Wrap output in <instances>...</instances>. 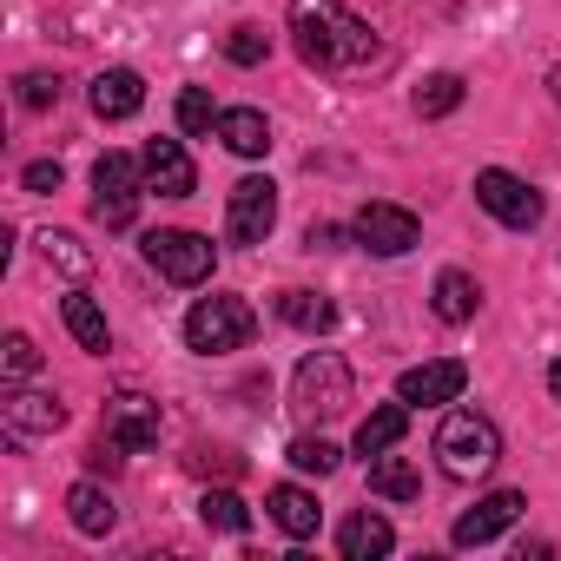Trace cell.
Here are the masks:
<instances>
[{
  "mask_svg": "<svg viewBox=\"0 0 561 561\" xmlns=\"http://www.w3.org/2000/svg\"><path fill=\"white\" fill-rule=\"evenodd\" d=\"M291 41H298L305 67H318L331 80H364V73H377L390 60L377 27L357 21L344 0H291Z\"/></svg>",
  "mask_w": 561,
  "mask_h": 561,
  "instance_id": "6da1fadb",
  "label": "cell"
},
{
  "mask_svg": "<svg viewBox=\"0 0 561 561\" xmlns=\"http://www.w3.org/2000/svg\"><path fill=\"white\" fill-rule=\"evenodd\" d=\"M436 462L456 482H482L502 462V430L489 416H476V410H449L443 430H436Z\"/></svg>",
  "mask_w": 561,
  "mask_h": 561,
  "instance_id": "7a4b0ae2",
  "label": "cell"
},
{
  "mask_svg": "<svg viewBox=\"0 0 561 561\" xmlns=\"http://www.w3.org/2000/svg\"><path fill=\"white\" fill-rule=\"evenodd\" d=\"M251 331H257V318H251V305H244V298H198V305L185 311V344H192L198 357L244 351V344H251Z\"/></svg>",
  "mask_w": 561,
  "mask_h": 561,
  "instance_id": "3957f363",
  "label": "cell"
},
{
  "mask_svg": "<svg viewBox=\"0 0 561 561\" xmlns=\"http://www.w3.org/2000/svg\"><path fill=\"white\" fill-rule=\"evenodd\" d=\"M291 410L298 416H318V423L344 416L351 410V364L337 351H311L298 364V377H291Z\"/></svg>",
  "mask_w": 561,
  "mask_h": 561,
  "instance_id": "277c9868",
  "label": "cell"
},
{
  "mask_svg": "<svg viewBox=\"0 0 561 561\" xmlns=\"http://www.w3.org/2000/svg\"><path fill=\"white\" fill-rule=\"evenodd\" d=\"M139 185H146V165L126 159V152H106V159L93 165V218H100L106 231H126V225L139 218Z\"/></svg>",
  "mask_w": 561,
  "mask_h": 561,
  "instance_id": "5b68a950",
  "label": "cell"
},
{
  "mask_svg": "<svg viewBox=\"0 0 561 561\" xmlns=\"http://www.w3.org/2000/svg\"><path fill=\"white\" fill-rule=\"evenodd\" d=\"M146 264L159 271V277H172V285H205L211 277V264H218V251H211V238H198V231H146Z\"/></svg>",
  "mask_w": 561,
  "mask_h": 561,
  "instance_id": "8992f818",
  "label": "cell"
},
{
  "mask_svg": "<svg viewBox=\"0 0 561 561\" xmlns=\"http://www.w3.org/2000/svg\"><path fill=\"white\" fill-rule=\"evenodd\" d=\"M476 205H482L495 225H508V231H535V225H541V192H535L528 179L502 172V165L476 172Z\"/></svg>",
  "mask_w": 561,
  "mask_h": 561,
  "instance_id": "52a82bcc",
  "label": "cell"
},
{
  "mask_svg": "<svg viewBox=\"0 0 561 561\" xmlns=\"http://www.w3.org/2000/svg\"><path fill=\"white\" fill-rule=\"evenodd\" d=\"M277 225V185L271 179H238L225 198V238L231 244H264Z\"/></svg>",
  "mask_w": 561,
  "mask_h": 561,
  "instance_id": "ba28073f",
  "label": "cell"
},
{
  "mask_svg": "<svg viewBox=\"0 0 561 561\" xmlns=\"http://www.w3.org/2000/svg\"><path fill=\"white\" fill-rule=\"evenodd\" d=\"M351 238L364 244V251H377V257H403V251H416V238H423V225H416V211H403V205H383V198H370L357 218H351Z\"/></svg>",
  "mask_w": 561,
  "mask_h": 561,
  "instance_id": "9c48e42d",
  "label": "cell"
},
{
  "mask_svg": "<svg viewBox=\"0 0 561 561\" xmlns=\"http://www.w3.org/2000/svg\"><path fill=\"white\" fill-rule=\"evenodd\" d=\"M159 430H165V416H159V403H152V397H139V390H119V397H106L100 436H113L126 456L152 449V443H159Z\"/></svg>",
  "mask_w": 561,
  "mask_h": 561,
  "instance_id": "30bf717a",
  "label": "cell"
},
{
  "mask_svg": "<svg viewBox=\"0 0 561 561\" xmlns=\"http://www.w3.org/2000/svg\"><path fill=\"white\" fill-rule=\"evenodd\" d=\"M462 390H469V364H462V357H430V364H416V370L397 377V397H403L410 410H416V403H423V410L456 403Z\"/></svg>",
  "mask_w": 561,
  "mask_h": 561,
  "instance_id": "8fae6325",
  "label": "cell"
},
{
  "mask_svg": "<svg viewBox=\"0 0 561 561\" xmlns=\"http://www.w3.org/2000/svg\"><path fill=\"white\" fill-rule=\"evenodd\" d=\"M522 508H528V495H522V489H495V495H482L469 515H456L449 541H456V548H482V541H495V535H502Z\"/></svg>",
  "mask_w": 561,
  "mask_h": 561,
  "instance_id": "7c38bea8",
  "label": "cell"
},
{
  "mask_svg": "<svg viewBox=\"0 0 561 561\" xmlns=\"http://www.w3.org/2000/svg\"><path fill=\"white\" fill-rule=\"evenodd\" d=\"M139 165H146V192H159V198H192V185H198V172H192L179 139H152L139 152Z\"/></svg>",
  "mask_w": 561,
  "mask_h": 561,
  "instance_id": "4fadbf2b",
  "label": "cell"
},
{
  "mask_svg": "<svg viewBox=\"0 0 561 561\" xmlns=\"http://www.w3.org/2000/svg\"><path fill=\"white\" fill-rule=\"evenodd\" d=\"M8 430L14 436H54L60 423H67V403L54 397V390H8Z\"/></svg>",
  "mask_w": 561,
  "mask_h": 561,
  "instance_id": "5bb4252c",
  "label": "cell"
},
{
  "mask_svg": "<svg viewBox=\"0 0 561 561\" xmlns=\"http://www.w3.org/2000/svg\"><path fill=\"white\" fill-rule=\"evenodd\" d=\"M264 508H271V522L285 528L291 541H311V535H318V522H324L318 495H311V489H298V482H277V489L264 495Z\"/></svg>",
  "mask_w": 561,
  "mask_h": 561,
  "instance_id": "9a60e30c",
  "label": "cell"
},
{
  "mask_svg": "<svg viewBox=\"0 0 561 561\" xmlns=\"http://www.w3.org/2000/svg\"><path fill=\"white\" fill-rule=\"evenodd\" d=\"M146 106V80L133 73V67H106L100 80H93V113L100 119H133Z\"/></svg>",
  "mask_w": 561,
  "mask_h": 561,
  "instance_id": "2e32d148",
  "label": "cell"
},
{
  "mask_svg": "<svg viewBox=\"0 0 561 561\" xmlns=\"http://www.w3.org/2000/svg\"><path fill=\"white\" fill-rule=\"evenodd\" d=\"M337 548H344L351 561H377V554H390V548H397V528H390L377 508H357V515L337 528Z\"/></svg>",
  "mask_w": 561,
  "mask_h": 561,
  "instance_id": "e0dca14e",
  "label": "cell"
},
{
  "mask_svg": "<svg viewBox=\"0 0 561 561\" xmlns=\"http://www.w3.org/2000/svg\"><path fill=\"white\" fill-rule=\"evenodd\" d=\"M218 139H225L238 159H264V152H271V126H264L257 106H231V113H218Z\"/></svg>",
  "mask_w": 561,
  "mask_h": 561,
  "instance_id": "ac0fdd59",
  "label": "cell"
},
{
  "mask_svg": "<svg viewBox=\"0 0 561 561\" xmlns=\"http://www.w3.org/2000/svg\"><path fill=\"white\" fill-rule=\"evenodd\" d=\"M403 430H410V403L397 397V403H383V410H370V416L357 423V456H383V449H397Z\"/></svg>",
  "mask_w": 561,
  "mask_h": 561,
  "instance_id": "d6986e66",
  "label": "cell"
},
{
  "mask_svg": "<svg viewBox=\"0 0 561 561\" xmlns=\"http://www.w3.org/2000/svg\"><path fill=\"white\" fill-rule=\"evenodd\" d=\"M60 318H67V331L80 337V351H93V357H106L113 351V331H106V311L87 298V291H73L67 305H60Z\"/></svg>",
  "mask_w": 561,
  "mask_h": 561,
  "instance_id": "ffe728a7",
  "label": "cell"
},
{
  "mask_svg": "<svg viewBox=\"0 0 561 561\" xmlns=\"http://www.w3.org/2000/svg\"><path fill=\"white\" fill-rule=\"evenodd\" d=\"M67 515H73V528H80V535H113V522H119V508H113V495H106L100 482H73Z\"/></svg>",
  "mask_w": 561,
  "mask_h": 561,
  "instance_id": "44dd1931",
  "label": "cell"
},
{
  "mask_svg": "<svg viewBox=\"0 0 561 561\" xmlns=\"http://www.w3.org/2000/svg\"><path fill=\"white\" fill-rule=\"evenodd\" d=\"M277 318H285L291 331H331L337 324V305L324 298V291H285V298H277Z\"/></svg>",
  "mask_w": 561,
  "mask_h": 561,
  "instance_id": "7402d4cb",
  "label": "cell"
},
{
  "mask_svg": "<svg viewBox=\"0 0 561 561\" xmlns=\"http://www.w3.org/2000/svg\"><path fill=\"white\" fill-rule=\"evenodd\" d=\"M476 305H482V291H476L469 271H443V277H436V318H443V324H469Z\"/></svg>",
  "mask_w": 561,
  "mask_h": 561,
  "instance_id": "603a6c76",
  "label": "cell"
},
{
  "mask_svg": "<svg viewBox=\"0 0 561 561\" xmlns=\"http://www.w3.org/2000/svg\"><path fill=\"white\" fill-rule=\"evenodd\" d=\"M370 489L390 495V502H410V495L423 489V476H416L410 456H390V449H383V456H370Z\"/></svg>",
  "mask_w": 561,
  "mask_h": 561,
  "instance_id": "cb8c5ba5",
  "label": "cell"
},
{
  "mask_svg": "<svg viewBox=\"0 0 561 561\" xmlns=\"http://www.w3.org/2000/svg\"><path fill=\"white\" fill-rule=\"evenodd\" d=\"M198 515H205V528H218V535H244V528H251V508H244V495H238L231 482H218V489H205V502H198Z\"/></svg>",
  "mask_w": 561,
  "mask_h": 561,
  "instance_id": "d4e9b609",
  "label": "cell"
},
{
  "mask_svg": "<svg viewBox=\"0 0 561 561\" xmlns=\"http://www.w3.org/2000/svg\"><path fill=\"white\" fill-rule=\"evenodd\" d=\"M41 257H47L54 271H67V277H87V271H93V251H87L73 231H41Z\"/></svg>",
  "mask_w": 561,
  "mask_h": 561,
  "instance_id": "484cf974",
  "label": "cell"
},
{
  "mask_svg": "<svg viewBox=\"0 0 561 561\" xmlns=\"http://www.w3.org/2000/svg\"><path fill=\"white\" fill-rule=\"evenodd\" d=\"M462 106V73H430L423 87H416V113L423 119H443V113H456Z\"/></svg>",
  "mask_w": 561,
  "mask_h": 561,
  "instance_id": "4316f807",
  "label": "cell"
},
{
  "mask_svg": "<svg viewBox=\"0 0 561 561\" xmlns=\"http://www.w3.org/2000/svg\"><path fill=\"white\" fill-rule=\"evenodd\" d=\"M285 456H291V469H305V476H331V469H337V443H324V436H298Z\"/></svg>",
  "mask_w": 561,
  "mask_h": 561,
  "instance_id": "83f0119b",
  "label": "cell"
},
{
  "mask_svg": "<svg viewBox=\"0 0 561 561\" xmlns=\"http://www.w3.org/2000/svg\"><path fill=\"white\" fill-rule=\"evenodd\" d=\"M0 370H8V383H27V377L41 370V351H34L27 331H14L8 344H0Z\"/></svg>",
  "mask_w": 561,
  "mask_h": 561,
  "instance_id": "f1b7e54d",
  "label": "cell"
},
{
  "mask_svg": "<svg viewBox=\"0 0 561 561\" xmlns=\"http://www.w3.org/2000/svg\"><path fill=\"white\" fill-rule=\"evenodd\" d=\"M179 126H185V133H218V106H211L205 87H185V93H179Z\"/></svg>",
  "mask_w": 561,
  "mask_h": 561,
  "instance_id": "f546056e",
  "label": "cell"
},
{
  "mask_svg": "<svg viewBox=\"0 0 561 561\" xmlns=\"http://www.w3.org/2000/svg\"><path fill=\"white\" fill-rule=\"evenodd\" d=\"M264 54H271L264 27H231V34H225V60H231V67H257Z\"/></svg>",
  "mask_w": 561,
  "mask_h": 561,
  "instance_id": "4dcf8cb0",
  "label": "cell"
},
{
  "mask_svg": "<svg viewBox=\"0 0 561 561\" xmlns=\"http://www.w3.org/2000/svg\"><path fill=\"white\" fill-rule=\"evenodd\" d=\"M185 469H192V476H205V482H231L244 462H238L231 449H192V456H185Z\"/></svg>",
  "mask_w": 561,
  "mask_h": 561,
  "instance_id": "1f68e13d",
  "label": "cell"
},
{
  "mask_svg": "<svg viewBox=\"0 0 561 561\" xmlns=\"http://www.w3.org/2000/svg\"><path fill=\"white\" fill-rule=\"evenodd\" d=\"M21 106H27V113L60 106V80H54V73H27V80H21Z\"/></svg>",
  "mask_w": 561,
  "mask_h": 561,
  "instance_id": "d6a6232c",
  "label": "cell"
},
{
  "mask_svg": "<svg viewBox=\"0 0 561 561\" xmlns=\"http://www.w3.org/2000/svg\"><path fill=\"white\" fill-rule=\"evenodd\" d=\"M21 185H27V192H60V159H34V165L21 172Z\"/></svg>",
  "mask_w": 561,
  "mask_h": 561,
  "instance_id": "836d02e7",
  "label": "cell"
},
{
  "mask_svg": "<svg viewBox=\"0 0 561 561\" xmlns=\"http://www.w3.org/2000/svg\"><path fill=\"white\" fill-rule=\"evenodd\" d=\"M337 244H344L337 225H311V231H305V251H337Z\"/></svg>",
  "mask_w": 561,
  "mask_h": 561,
  "instance_id": "e575fe53",
  "label": "cell"
},
{
  "mask_svg": "<svg viewBox=\"0 0 561 561\" xmlns=\"http://www.w3.org/2000/svg\"><path fill=\"white\" fill-rule=\"evenodd\" d=\"M548 390H554V403H561V357L548 364Z\"/></svg>",
  "mask_w": 561,
  "mask_h": 561,
  "instance_id": "d590c367",
  "label": "cell"
},
{
  "mask_svg": "<svg viewBox=\"0 0 561 561\" xmlns=\"http://www.w3.org/2000/svg\"><path fill=\"white\" fill-rule=\"evenodd\" d=\"M548 93H554V106H561V67H554V73H548Z\"/></svg>",
  "mask_w": 561,
  "mask_h": 561,
  "instance_id": "8d00e7d4",
  "label": "cell"
}]
</instances>
